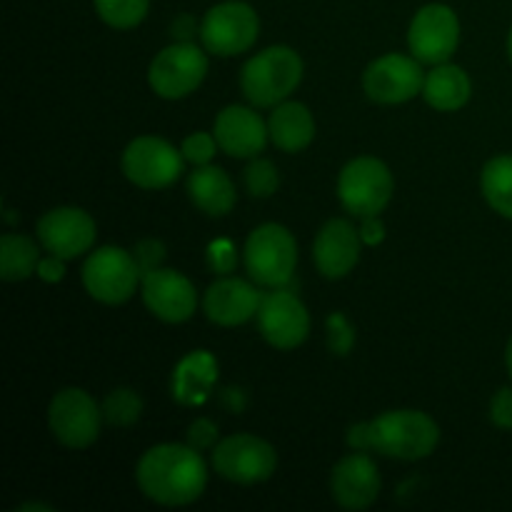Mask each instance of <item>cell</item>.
<instances>
[{"instance_id": "6da1fadb", "label": "cell", "mask_w": 512, "mask_h": 512, "mask_svg": "<svg viewBox=\"0 0 512 512\" xmlns=\"http://www.w3.org/2000/svg\"><path fill=\"white\" fill-rule=\"evenodd\" d=\"M135 475L145 498L168 508L195 503L208 485V470L193 445H155L140 458Z\"/></svg>"}, {"instance_id": "7a4b0ae2", "label": "cell", "mask_w": 512, "mask_h": 512, "mask_svg": "<svg viewBox=\"0 0 512 512\" xmlns=\"http://www.w3.org/2000/svg\"><path fill=\"white\" fill-rule=\"evenodd\" d=\"M348 443L355 450H378L388 458L420 460L440 443V428L420 410H390L370 423L353 425Z\"/></svg>"}, {"instance_id": "3957f363", "label": "cell", "mask_w": 512, "mask_h": 512, "mask_svg": "<svg viewBox=\"0 0 512 512\" xmlns=\"http://www.w3.org/2000/svg\"><path fill=\"white\" fill-rule=\"evenodd\" d=\"M303 80V60L288 45H273L253 55L240 73L245 98L258 108H275Z\"/></svg>"}, {"instance_id": "277c9868", "label": "cell", "mask_w": 512, "mask_h": 512, "mask_svg": "<svg viewBox=\"0 0 512 512\" xmlns=\"http://www.w3.org/2000/svg\"><path fill=\"white\" fill-rule=\"evenodd\" d=\"M298 265V245L288 228L265 223L245 240V270L265 288H285Z\"/></svg>"}, {"instance_id": "5b68a950", "label": "cell", "mask_w": 512, "mask_h": 512, "mask_svg": "<svg viewBox=\"0 0 512 512\" xmlns=\"http://www.w3.org/2000/svg\"><path fill=\"white\" fill-rule=\"evenodd\" d=\"M140 275L143 270H140L135 255L123 248H115V245L98 248L83 265L85 290L105 305H120L133 298Z\"/></svg>"}, {"instance_id": "8992f818", "label": "cell", "mask_w": 512, "mask_h": 512, "mask_svg": "<svg viewBox=\"0 0 512 512\" xmlns=\"http://www.w3.org/2000/svg\"><path fill=\"white\" fill-rule=\"evenodd\" d=\"M338 198L358 218L380 215L393 198V175L378 158H355L338 178Z\"/></svg>"}, {"instance_id": "52a82bcc", "label": "cell", "mask_w": 512, "mask_h": 512, "mask_svg": "<svg viewBox=\"0 0 512 512\" xmlns=\"http://www.w3.org/2000/svg\"><path fill=\"white\" fill-rule=\"evenodd\" d=\"M258 33V13L240 0L215 5L200 23V40H203L205 50L213 55H223V58L245 53L258 40Z\"/></svg>"}, {"instance_id": "ba28073f", "label": "cell", "mask_w": 512, "mask_h": 512, "mask_svg": "<svg viewBox=\"0 0 512 512\" xmlns=\"http://www.w3.org/2000/svg\"><path fill=\"white\" fill-rule=\"evenodd\" d=\"M275 465H278L275 448L258 435H230L213 448V468L230 483H263L275 473Z\"/></svg>"}, {"instance_id": "9c48e42d", "label": "cell", "mask_w": 512, "mask_h": 512, "mask_svg": "<svg viewBox=\"0 0 512 512\" xmlns=\"http://www.w3.org/2000/svg\"><path fill=\"white\" fill-rule=\"evenodd\" d=\"M183 158L178 148L155 135L135 138L123 153V173L130 183L145 190H160L173 185L183 173Z\"/></svg>"}, {"instance_id": "30bf717a", "label": "cell", "mask_w": 512, "mask_h": 512, "mask_svg": "<svg viewBox=\"0 0 512 512\" xmlns=\"http://www.w3.org/2000/svg\"><path fill=\"white\" fill-rule=\"evenodd\" d=\"M208 73V58L203 50L193 43H173L165 48L163 53L155 55L153 65H150V88L160 95V98L178 100L185 95L195 93L200 83Z\"/></svg>"}, {"instance_id": "8fae6325", "label": "cell", "mask_w": 512, "mask_h": 512, "mask_svg": "<svg viewBox=\"0 0 512 512\" xmlns=\"http://www.w3.org/2000/svg\"><path fill=\"white\" fill-rule=\"evenodd\" d=\"M100 408L85 390L65 388L53 398L48 410V423L55 440L65 448L83 450L98 440L100 435Z\"/></svg>"}, {"instance_id": "7c38bea8", "label": "cell", "mask_w": 512, "mask_h": 512, "mask_svg": "<svg viewBox=\"0 0 512 512\" xmlns=\"http://www.w3.org/2000/svg\"><path fill=\"white\" fill-rule=\"evenodd\" d=\"M410 50L420 63H448L460 45V20L448 5H425L410 23Z\"/></svg>"}, {"instance_id": "4fadbf2b", "label": "cell", "mask_w": 512, "mask_h": 512, "mask_svg": "<svg viewBox=\"0 0 512 512\" xmlns=\"http://www.w3.org/2000/svg\"><path fill=\"white\" fill-rule=\"evenodd\" d=\"M425 75L420 70L418 58L390 53L373 60L363 75V88L370 100L383 105L408 103L415 95L423 93Z\"/></svg>"}, {"instance_id": "5bb4252c", "label": "cell", "mask_w": 512, "mask_h": 512, "mask_svg": "<svg viewBox=\"0 0 512 512\" xmlns=\"http://www.w3.org/2000/svg\"><path fill=\"white\" fill-rule=\"evenodd\" d=\"M258 325L263 338L273 348L293 350L305 343L310 333V315L298 295L285 288H275L273 293L263 295L258 310Z\"/></svg>"}, {"instance_id": "9a60e30c", "label": "cell", "mask_w": 512, "mask_h": 512, "mask_svg": "<svg viewBox=\"0 0 512 512\" xmlns=\"http://www.w3.org/2000/svg\"><path fill=\"white\" fill-rule=\"evenodd\" d=\"M143 300L155 318L165 323H185L198 308L193 283L178 270L155 268L143 275Z\"/></svg>"}, {"instance_id": "2e32d148", "label": "cell", "mask_w": 512, "mask_h": 512, "mask_svg": "<svg viewBox=\"0 0 512 512\" xmlns=\"http://www.w3.org/2000/svg\"><path fill=\"white\" fill-rule=\"evenodd\" d=\"M38 238L48 253L73 260L95 243V223L80 208H55L38 220Z\"/></svg>"}, {"instance_id": "e0dca14e", "label": "cell", "mask_w": 512, "mask_h": 512, "mask_svg": "<svg viewBox=\"0 0 512 512\" xmlns=\"http://www.w3.org/2000/svg\"><path fill=\"white\" fill-rule=\"evenodd\" d=\"M330 490L340 508L345 510H365L378 500L380 495V473L378 465L358 450L353 455H345L333 468Z\"/></svg>"}, {"instance_id": "ac0fdd59", "label": "cell", "mask_w": 512, "mask_h": 512, "mask_svg": "<svg viewBox=\"0 0 512 512\" xmlns=\"http://www.w3.org/2000/svg\"><path fill=\"white\" fill-rule=\"evenodd\" d=\"M215 140L233 158H255L268 143L270 130L253 108L230 105L215 118Z\"/></svg>"}, {"instance_id": "d6986e66", "label": "cell", "mask_w": 512, "mask_h": 512, "mask_svg": "<svg viewBox=\"0 0 512 512\" xmlns=\"http://www.w3.org/2000/svg\"><path fill=\"white\" fill-rule=\"evenodd\" d=\"M360 243L363 238L353 223L343 218L328 220L315 238V265L325 278H345L358 265Z\"/></svg>"}, {"instance_id": "ffe728a7", "label": "cell", "mask_w": 512, "mask_h": 512, "mask_svg": "<svg viewBox=\"0 0 512 512\" xmlns=\"http://www.w3.org/2000/svg\"><path fill=\"white\" fill-rule=\"evenodd\" d=\"M260 303L263 295L240 278H220L218 283L210 285L203 298L205 315L223 328L248 323L253 315H258Z\"/></svg>"}, {"instance_id": "44dd1931", "label": "cell", "mask_w": 512, "mask_h": 512, "mask_svg": "<svg viewBox=\"0 0 512 512\" xmlns=\"http://www.w3.org/2000/svg\"><path fill=\"white\" fill-rule=\"evenodd\" d=\"M218 380V363L208 350L185 355L173 375V395L180 405H200Z\"/></svg>"}, {"instance_id": "7402d4cb", "label": "cell", "mask_w": 512, "mask_h": 512, "mask_svg": "<svg viewBox=\"0 0 512 512\" xmlns=\"http://www.w3.org/2000/svg\"><path fill=\"white\" fill-rule=\"evenodd\" d=\"M188 195L203 213L215 215V218L228 215L238 200L233 180L228 178L225 170L215 168V165H198L195 173H190Z\"/></svg>"}, {"instance_id": "603a6c76", "label": "cell", "mask_w": 512, "mask_h": 512, "mask_svg": "<svg viewBox=\"0 0 512 512\" xmlns=\"http://www.w3.org/2000/svg\"><path fill=\"white\" fill-rule=\"evenodd\" d=\"M268 130L273 143L285 153H300L308 148L315 138V120L303 103H280L275 105L268 120Z\"/></svg>"}, {"instance_id": "cb8c5ba5", "label": "cell", "mask_w": 512, "mask_h": 512, "mask_svg": "<svg viewBox=\"0 0 512 512\" xmlns=\"http://www.w3.org/2000/svg\"><path fill=\"white\" fill-rule=\"evenodd\" d=\"M423 98L435 110L453 113V110H460L470 100V78L458 65L440 63L438 68L425 75Z\"/></svg>"}, {"instance_id": "d4e9b609", "label": "cell", "mask_w": 512, "mask_h": 512, "mask_svg": "<svg viewBox=\"0 0 512 512\" xmlns=\"http://www.w3.org/2000/svg\"><path fill=\"white\" fill-rule=\"evenodd\" d=\"M40 250L28 235L8 233L0 238V278L15 283L38 270Z\"/></svg>"}, {"instance_id": "484cf974", "label": "cell", "mask_w": 512, "mask_h": 512, "mask_svg": "<svg viewBox=\"0 0 512 512\" xmlns=\"http://www.w3.org/2000/svg\"><path fill=\"white\" fill-rule=\"evenodd\" d=\"M483 195L490 208L512 220V155H498L483 168Z\"/></svg>"}, {"instance_id": "4316f807", "label": "cell", "mask_w": 512, "mask_h": 512, "mask_svg": "<svg viewBox=\"0 0 512 512\" xmlns=\"http://www.w3.org/2000/svg\"><path fill=\"white\" fill-rule=\"evenodd\" d=\"M150 0H95V10L108 25L120 30L135 28L148 15Z\"/></svg>"}, {"instance_id": "83f0119b", "label": "cell", "mask_w": 512, "mask_h": 512, "mask_svg": "<svg viewBox=\"0 0 512 512\" xmlns=\"http://www.w3.org/2000/svg\"><path fill=\"white\" fill-rule=\"evenodd\" d=\"M143 413V400L130 388H118L103 400V418L115 428H130Z\"/></svg>"}, {"instance_id": "f1b7e54d", "label": "cell", "mask_w": 512, "mask_h": 512, "mask_svg": "<svg viewBox=\"0 0 512 512\" xmlns=\"http://www.w3.org/2000/svg\"><path fill=\"white\" fill-rule=\"evenodd\" d=\"M278 185L280 175L270 160L258 158L245 168V188H248V193L255 195V198H270V195L278 190Z\"/></svg>"}, {"instance_id": "f546056e", "label": "cell", "mask_w": 512, "mask_h": 512, "mask_svg": "<svg viewBox=\"0 0 512 512\" xmlns=\"http://www.w3.org/2000/svg\"><path fill=\"white\" fill-rule=\"evenodd\" d=\"M218 140L215 135L208 133H193L183 140V155L193 165H208L213 160L215 150H218Z\"/></svg>"}, {"instance_id": "4dcf8cb0", "label": "cell", "mask_w": 512, "mask_h": 512, "mask_svg": "<svg viewBox=\"0 0 512 512\" xmlns=\"http://www.w3.org/2000/svg\"><path fill=\"white\" fill-rule=\"evenodd\" d=\"M353 328H350L348 320L343 318L340 313L330 315L328 318V343H330V350H333L335 355H348L350 348H353Z\"/></svg>"}, {"instance_id": "1f68e13d", "label": "cell", "mask_w": 512, "mask_h": 512, "mask_svg": "<svg viewBox=\"0 0 512 512\" xmlns=\"http://www.w3.org/2000/svg\"><path fill=\"white\" fill-rule=\"evenodd\" d=\"M208 263L215 273H233L235 263H238V255L230 240H215L208 248Z\"/></svg>"}, {"instance_id": "d6a6232c", "label": "cell", "mask_w": 512, "mask_h": 512, "mask_svg": "<svg viewBox=\"0 0 512 512\" xmlns=\"http://www.w3.org/2000/svg\"><path fill=\"white\" fill-rule=\"evenodd\" d=\"M188 443L193 445L195 450L215 448V445H218V428H215V423H210V420L205 418L195 420L188 430Z\"/></svg>"}, {"instance_id": "836d02e7", "label": "cell", "mask_w": 512, "mask_h": 512, "mask_svg": "<svg viewBox=\"0 0 512 512\" xmlns=\"http://www.w3.org/2000/svg\"><path fill=\"white\" fill-rule=\"evenodd\" d=\"M163 258H165V248L163 243H158V240H143V243H138V248H135V260H138L143 275L150 273V270L160 268V260Z\"/></svg>"}, {"instance_id": "e575fe53", "label": "cell", "mask_w": 512, "mask_h": 512, "mask_svg": "<svg viewBox=\"0 0 512 512\" xmlns=\"http://www.w3.org/2000/svg\"><path fill=\"white\" fill-rule=\"evenodd\" d=\"M490 415H493V423L498 428H512V388H503L495 395L493 405H490Z\"/></svg>"}, {"instance_id": "d590c367", "label": "cell", "mask_w": 512, "mask_h": 512, "mask_svg": "<svg viewBox=\"0 0 512 512\" xmlns=\"http://www.w3.org/2000/svg\"><path fill=\"white\" fill-rule=\"evenodd\" d=\"M35 273L40 275L43 280H48V283H58V280H63V258H58V255L50 253L48 258H40L38 263V270Z\"/></svg>"}, {"instance_id": "8d00e7d4", "label": "cell", "mask_w": 512, "mask_h": 512, "mask_svg": "<svg viewBox=\"0 0 512 512\" xmlns=\"http://www.w3.org/2000/svg\"><path fill=\"white\" fill-rule=\"evenodd\" d=\"M363 228H360V238H363V243L368 245H378L383 243L385 238V228L383 223H380L378 215H370V218H363Z\"/></svg>"}, {"instance_id": "74e56055", "label": "cell", "mask_w": 512, "mask_h": 512, "mask_svg": "<svg viewBox=\"0 0 512 512\" xmlns=\"http://www.w3.org/2000/svg\"><path fill=\"white\" fill-rule=\"evenodd\" d=\"M190 25H193V20H190V18H183V20H178V23H175L173 35L180 40V43H190L188 38H190V35H193Z\"/></svg>"}, {"instance_id": "f35d334b", "label": "cell", "mask_w": 512, "mask_h": 512, "mask_svg": "<svg viewBox=\"0 0 512 512\" xmlns=\"http://www.w3.org/2000/svg\"><path fill=\"white\" fill-rule=\"evenodd\" d=\"M18 510H50V505H43V503H25V505H20Z\"/></svg>"}, {"instance_id": "ab89813d", "label": "cell", "mask_w": 512, "mask_h": 512, "mask_svg": "<svg viewBox=\"0 0 512 512\" xmlns=\"http://www.w3.org/2000/svg\"><path fill=\"white\" fill-rule=\"evenodd\" d=\"M505 360H508V370H510V378H512V340L508 345V355H505Z\"/></svg>"}, {"instance_id": "60d3db41", "label": "cell", "mask_w": 512, "mask_h": 512, "mask_svg": "<svg viewBox=\"0 0 512 512\" xmlns=\"http://www.w3.org/2000/svg\"><path fill=\"white\" fill-rule=\"evenodd\" d=\"M508 53H510V60H512V30H510V38H508Z\"/></svg>"}]
</instances>
